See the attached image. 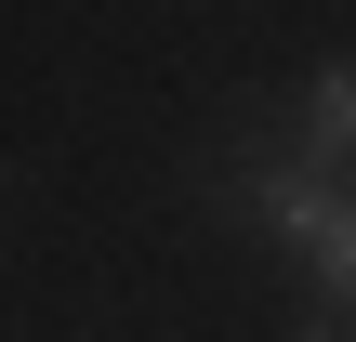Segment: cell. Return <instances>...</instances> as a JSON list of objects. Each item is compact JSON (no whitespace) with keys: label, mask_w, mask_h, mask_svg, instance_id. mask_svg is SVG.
Instances as JSON below:
<instances>
[{"label":"cell","mask_w":356,"mask_h":342,"mask_svg":"<svg viewBox=\"0 0 356 342\" xmlns=\"http://www.w3.org/2000/svg\"><path fill=\"white\" fill-rule=\"evenodd\" d=\"M225 198L277 237V250H304V277H317V316L304 330H356V185L330 171V145H264V158H238L225 171Z\"/></svg>","instance_id":"cell-1"},{"label":"cell","mask_w":356,"mask_h":342,"mask_svg":"<svg viewBox=\"0 0 356 342\" xmlns=\"http://www.w3.org/2000/svg\"><path fill=\"white\" fill-rule=\"evenodd\" d=\"M304 145H330V158H356V66H317L304 79V119H291Z\"/></svg>","instance_id":"cell-2"}]
</instances>
